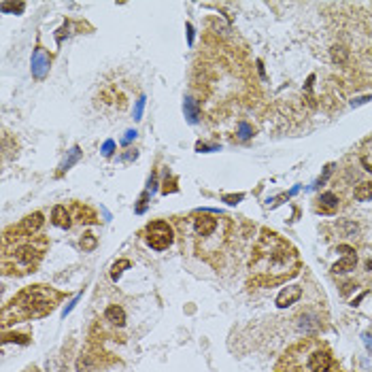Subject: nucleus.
<instances>
[{
	"instance_id": "obj_1",
	"label": "nucleus",
	"mask_w": 372,
	"mask_h": 372,
	"mask_svg": "<svg viewBox=\"0 0 372 372\" xmlns=\"http://www.w3.org/2000/svg\"><path fill=\"white\" fill-rule=\"evenodd\" d=\"M249 268L255 285L272 287L294 279L300 272L302 262L298 251L292 247V243L281 238L277 232L262 230L255 243V249H253Z\"/></svg>"
},
{
	"instance_id": "obj_2",
	"label": "nucleus",
	"mask_w": 372,
	"mask_h": 372,
	"mask_svg": "<svg viewBox=\"0 0 372 372\" xmlns=\"http://www.w3.org/2000/svg\"><path fill=\"white\" fill-rule=\"evenodd\" d=\"M183 236L189 234L193 241L196 253L204 259H211L213 253H219L223 243L228 241L230 219L223 215H215L211 211H196L185 221H179Z\"/></svg>"
},
{
	"instance_id": "obj_3",
	"label": "nucleus",
	"mask_w": 372,
	"mask_h": 372,
	"mask_svg": "<svg viewBox=\"0 0 372 372\" xmlns=\"http://www.w3.org/2000/svg\"><path fill=\"white\" fill-rule=\"evenodd\" d=\"M64 298L62 292L49 287V285H32L19 292L13 300L6 304L2 310V325L17 321H28V319L45 317L56 309V304Z\"/></svg>"
},
{
	"instance_id": "obj_4",
	"label": "nucleus",
	"mask_w": 372,
	"mask_h": 372,
	"mask_svg": "<svg viewBox=\"0 0 372 372\" xmlns=\"http://www.w3.org/2000/svg\"><path fill=\"white\" fill-rule=\"evenodd\" d=\"M49 249V238L41 234L19 236L2 241V268L4 274H30L36 270Z\"/></svg>"
},
{
	"instance_id": "obj_5",
	"label": "nucleus",
	"mask_w": 372,
	"mask_h": 372,
	"mask_svg": "<svg viewBox=\"0 0 372 372\" xmlns=\"http://www.w3.org/2000/svg\"><path fill=\"white\" fill-rule=\"evenodd\" d=\"M145 234H147V243L149 247L155 249V251H164L168 249L175 241V232H173V226L164 219H155V221H149L147 228H145Z\"/></svg>"
},
{
	"instance_id": "obj_6",
	"label": "nucleus",
	"mask_w": 372,
	"mask_h": 372,
	"mask_svg": "<svg viewBox=\"0 0 372 372\" xmlns=\"http://www.w3.org/2000/svg\"><path fill=\"white\" fill-rule=\"evenodd\" d=\"M334 366L330 349H325L319 342H309V353H307V372H330Z\"/></svg>"
},
{
	"instance_id": "obj_7",
	"label": "nucleus",
	"mask_w": 372,
	"mask_h": 372,
	"mask_svg": "<svg viewBox=\"0 0 372 372\" xmlns=\"http://www.w3.org/2000/svg\"><path fill=\"white\" fill-rule=\"evenodd\" d=\"M41 226H43V215H41V213H32V215H28V217L21 219L17 226L6 228V230H4V236H9V238L32 236V234L39 232Z\"/></svg>"
},
{
	"instance_id": "obj_8",
	"label": "nucleus",
	"mask_w": 372,
	"mask_h": 372,
	"mask_svg": "<svg viewBox=\"0 0 372 372\" xmlns=\"http://www.w3.org/2000/svg\"><path fill=\"white\" fill-rule=\"evenodd\" d=\"M338 253H342V259L336 262L332 266L334 272H351L355 270V264H357V253L353 247H349V245H338Z\"/></svg>"
},
{
	"instance_id": "obj_9",
	"label": "nucleus",
	"mask_w": 372,
	"mask_h": 372,
	"mask_svg": "<svg viewBox=\"0 0 372 372\" xmlns=\"http://www.w3.org/2000/svg\"><path fill=\"white\" fill-rule=\"evenodd\" d=\"M302 298V287H298V285H289L285 287L283 292L277 296V307L279 309H287V307H292V304H296L298 300Z\"/></svg>"
},
{
	"instance_id": "obj_10",
	"label": "nucleus",
	"mask_w": 372,
	"mask_h": 372,
	"mask_svg": "<svg viewBox=\"0 0 372 372\" xmlns=\"http://www.w3.org/2000/svg\"><path fill=\"white\" fill-rule=\"evenodd\" d=\"M47 68H49V56L45 54L41 47H36L34 56H32V72H34V77L43 79L45 72H47Z\"/></svg>"
},
{
	"instance_id": "obj_11",
	"label": "nucleus",
	"mask_w": 372,
	"mask_h": 372,
	"mask_svg": "<svg viewBox=\"0 0 372 372\" xmlns=\"http://www.w3.org/2000/svg\"><path fill=\"white\" fill-rule=\"evenodd\" d=\"M51 223L58 228H64V230L70 228V213L66 211V206H62V204L54 206V211H51Z\"/></svg>"
},
{
	"instance_id": "obj_12",
	"label": "nucleus",
	"mask_w": 372,
	"mask_h": 372,
	"mask_svg": "<svg viewBox=\"0 0 372 372\" xmlns=\"http://www.w3.org/2000/svg\"><path fill=\"white\" fill-rule=\"evenodd\" d=\"M338 208V198L334 196V193H321L319 196V211L321 213H334Z\"/></svg>"
},
{
	"instance_id": "obj_13",
	"label": "nucleus",
	"mask_w": 372,
	"mask_h": 372,
	"mask_svg": "<svg viewBox=\"0 0 372 372\" xmlns=\"http://www.w3.org/2000/svg\"><path fill=\"white\" fill-rule=\"evenodd\" d=\"M104 317H107V321H111L113 325H124L125 323V312L122 307H117V304H113V307H109L107 310H104Z\"/></svg>"
},
{
	"instance_id": "obj_14",
	"label": "nucleus",
	"mask_w": 372,
	"mask_h": 372,
	"mask_svg": "<svg viewBox=\"0 0 372 372\" xmlns=\"http://www.w3.org/2000/svg\"><path fill=\"white\" fill-rule=\"evenodd\" d=\"M355 200L357 202H366V200H372V183L366 181L362 185H357L355 187Z\"/></svg>"
},
{
	"instance_id": "obj_15",
	"label": "nucleus",
	"mask_w": 372,
	"mask_h": 372,
	"mask_svg": "<svg viewBox=\"0 0 372 372\" xmlns=\"http://www.w3.org/2000/svg\"><path fill=\"white\" fill-rule=\"evenodd\" d=\"M74 211H77V219H79L81 223H94V221H98V219H96V213L89 211L87 206L74 204Z\"/></svg>"
},
{
	"instance_id": "obj_16",
	"label": "nucleus",
	"mask_w": 372,
	"mask_h": 372,
	"mask_svg": "<svg viewBox=\"0 0 372 372\" xmlns=\"http://www.w3.org/2000/svg\"><path fill=\"white\" fill-rule=\"evenodd\" d=\"M183 109H185V117H187V122H189V124H196V122H198V117H200V111H198L196 104H193L191 98H185Z\"/></svg>"
},
{
	"instance_id": "obj_17",
	"label": "nucleus",
	"mask_w": 372,
	"mask_h": 372,
	"mask_svg": "<svg viewBox=\"0 0 372 372\" xmlns=\"http://www.w3.org/2000/svg\"><path fill=\"white\" fill-rule=\"evenodd\" d=\"M332 60L336 64H347V60H349L347 49L342 47V45H334V47H332Z\"/></svg>"
},
{
	"instance_id": "obj_18",
	"label": "nucleus",
	"mask_w": 372,
	"mask_h": 372,
	"mask_svg": "<svg viewBox=\"0 0 372 372\" xmlns=\"http://www.w3.org/2000/svg\"><path fill=\"white\" fill-rule=\"evenodd\" d=\"M125 268H130V262H128V259H119V262H115L113 268H111V279L117 281L119 277H122V272L125 270Z\"/></svg>"
},
{
	"instance_id": "obj_19",
	"label": "nucleus",
	"mask_w": 372,
	"mask_h": 372,
	"mask_svg": "<svg viewBox=\"0 0 372 372\" xmlns=\"http://www.w3.org/2000/svg\"><path fill=\"white\" fill-rule=\"evenodd\" d=\"M79 158H81V149H79V147H74V149H72V151H70V155H68V158H66V160H64V164H62V170H60V173H58V175H62V173H64V170H68V168L72 166V164H74V162H79Z\"/></svg>"
},
{
	"instance_id": "obj_20",
	"label": "nucleus",
	"mask_w": 372,
	"mask_h": 372,
	"mask_svg": "<svg viewBox=\"0 0 372 372\" xmlns=\"http://www.w3.org/2000/svg\"><path fill=\"white\" fill-rule=\"evenodd\" d=\"M338 228H340L347 236H357V234H360V228H357V223H353V221H340Z\"/></svg>"
},
{
	"instance_id": "obj_21",
	"label": "nucleus",
	"mask_w": 372,
	"mask_h": 372,
	"mask_svg": "<svg viewBox=\"0 0 372 372\" xmlns=\"http://www.w3.org/2000/svg\"><path fill=\"white\" fill-rule=\"evenodd\" d=\"M96 245H98V241H96L94 234H85L83 238H81V249L83 251H94Z\"/></svg>"
},
{
	"instance_id": "obj_22",
	"label": "nucleus",
	"mask_w": 372,
	"mask_h": 372,
	"mask_svg": "<svg viewBox=\"0 0 372 372\" xmlns=\"http://www.w3.org/2000/svg\"><path fill=\"white\" fill-rule=\"evenodd\" d=\"M2 342H4V345H6V342H21V345H28L30 336H26V334H4Z\"/></svg>"
},
{
	"instance_id": "obj_23",
	"label": "nucleus",
	"mask_w": 372,
	"mask_h": 372,
	"mask_svg": "<svg viewBox=\"0 0 372 372\" xmlns=\"http://www.w3.org/2000/svg\"><path fill=\"white\" fill-rule=\"evenodd\" d=\"M0 9H2V11H6V13H24L26 4H24V2H17V4H9V2H2V4H0Z\"/></svg>"
},
{
	"instance_id": "obj_24",
	"label": "nucleus",
	"mask_w": 372,
	"mask_h": 372,
	"mask_svg": "<svg viewBox=\"0 0 372 372\" xmlns=\"http://www.w3.org/2000/svg\"><path fill=\"white\" fill-rule=\"evenodd\" d=\"M238 132H241V138H243V140H247L251 134H253V130L249 128V124H245V122L238 124Z\"/></svg>"
},
{
	"instance_id": "obj_25",
	"label": "nucleus",
	"mask_w": 372,
	"mask_h": 372,
	"mask_svg": "<svg viewBox=\"0 0 372 372\" xmlns=\"http://www.w3.org/2000/svg\"><path fill=\"white\" fill-rule=\"evenodd\" d=\"M243 200V193H232V196H223V202L228 204H238Z\"/></svg>"
},
{
	"instance_id": "obj_26",
	"label": "nucleus",
	"mask_w": 372,
	"mask_h": 372,
	"mask_svg": "<svg viewBox=\"0 0 372 372\" xmlns=\"http://www.w3.org/2000/svg\"><path fill=\"white\" fill-rule=\"evenodd\" d=\"M113 151H115V143H113V140H107V143L102 145V153L104 155H111Z\"/></svg>"
},
{
	"instance_id": "obj_27",
	"label": "nucleus",
	"mask_w": 372,
	"mask_h": 372,
	"mask_svg": "<svg viewBox=\"0 0 372 372\" xmlns=\"http://www.w3.org/2000/svg\"><path fill=\"white\" fill-rule=\"evenodd\" d=\"M143 109H145V98H138V102H136V111H134V117L140 119V115H143Z\"/></svg>"
},
{
	"instance_id": "obj_28",
	"label": "nucleus",
	"mask_w": 372,
	"mask_h": 372,
	"mask_svg": "<svg viewBox=\"0 0 372 372\" xmlns=\"http://www.w3.org/2000/svg\"><path fill=\"white\" fill-rule=\"evenodd\" d=\"M145 208H147V191L140 196V202H138V206H136V213H145Z\"/></svg>"
},
{
	"instance_id": "obj_29",
	"label": "nucleus",
	"mask_w": 372,
	"mask_h": 372,
	"mask_svg": "<svg viewBox=\"0 0 372 372\" xmlns=\"http://www.w3.org/2000/svg\"><path fill=\"white\" fill-rule=\"evenodd\" d=\"M79 298H81V294H77V296H74V298H72V300H70V304H68V307H66V309H64V317H66V315H68V312H70V310L74 309V304H77V302H79Z\"/></svg>"
},
{
	"instance_id": "obj_30",
	"label": "nucleus",
	"mask_w": 372,
	"mask_h": 372,
	"mask_svg": "<svg viewBox=\"0 0 372 372\" xmlns=\"http://www.w3.org/2000/svg\"><path fill=\"white\" fill-rule=\"evenodd\" d=\"M134 136H136V132H134V130H128V132H125V136H124V145H128Z\"/></svg>"
},
{
	"instance_id": "obj_31",
	"label": "nucleus",
	"mask_w": 372,
	"mask_h": 372,
	"mask_svg": "<svg viewBox=\"0 0 372 372\" xmlns=\"http://www.w3.org/2000/svg\"><path fill=\"white\" fill-rule=\"evenodd\" d=\"M364 342H366V349L372 353V336H370V334H364Z\"/></svg>"
},
{
	"instance_id": "obj_32",
	"label": "nucleus",
	"mask_w": 372,
	"mask_h": 372,
	"mask_svg": "<svg viewBox=\"0 0 372 372\" xmlns=\"http://www.w3.org/2000/svg\"><path fill=\"white\" fill-rule=\"evenodd\" d=\"M370 100V96H362V98H357V100H353L351 104H353V107H357V104H364V102H368Z\"/></svg>"
},
{
	"instance_id": "obj_33",
	"label": "nucleus",
	"mask_w": 372,
	"mask_h": 372,
	"mask_svg": "<svg viewBox=\"0 0 372 372\" xmlns=\"http://www.w3.org/2000/svg\"><path fill=\"white\" fill-rule=\"evenodd\" d=\"M362 164H364V166H366V170H368V173H372V164H368V160H366V158L362 160Z\"/></svg>"
},
{
	"instance_id": "obj_34",
	"label": "nucleus",
	"mask_w": 372,
	"mask_h": 372,
	"mask_svg": "<svg viewBox=\"0 0 372 372\" xmlns=\"http://www.w3.org/2000/svg\"><path fill=\"white\" fill-rule=\"evenodd\" d=\"M187 36H189V43H191V41H193V28H191L189 24H187Z\"/></svg>"
},
{
	"instance_id": "obj_35",
	"label": "nucleus",
	"mask_w": 372,
	"mask_h": 372,
	"mask_svg": "<svg viewBox=\"0 0 372 372\" xmlns=\"http://www.w3.org/2000/svg\"><path fill=\"white\" fill-rule=\"evenodd\" d=\"M28 372H39V370H36V368H30V370H28Z\"/></svg>"
}]
</instances>
